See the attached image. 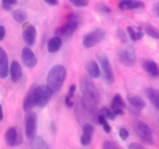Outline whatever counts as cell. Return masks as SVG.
<instances>
[{
    "mask_svg": "<svg viewBox=\"0 0 159 149\" xmlns=\"http://www.w3.org/2000/svg\"><path fill=\"white\" fill-rule=\"evenodd\" d=\"M79 87L82 93V106L84 110L90 113L96 111L100 102V93L93 79L89 74H83L80 78Z\"/></svg>",
    "mask_w": 159,
    "mask_h": 149,
    "instance_id": "cell-1",
    "label": "cell"
},
{
    "mask_svg": "<svg viewBox=\"0 0 159 149\" xmlns=\"http://www.w3.org/2000/svg\"><path fill=\"white\" fill-rule=\"evenodd\" d=\"M66 68L61 65H56L50 69L47 77V82L54 93H57L63 86L66 79Z\"/></svg>",
    "mask_w": 159,
    "mask_h": 149,
    "instance_id": "cell-2",
    "label": "cell"
},
{
    "mask_svg": "<svg viewBox=\"0 0 159 149\" xmlns=\"http://www.w3.org/2000/svg\"><path fill=\"white\" fill-rule=\"evenodd\" d=\"M116 56L120 64L127 68H131L137 62V54L132 45L123 43L116 49Z\"/></svg>",
    "mask_w": 159,
    "mask_h": 149,
    "instance_id": "cell-3",
    "label": "cell"
},
{
    "mask_svg": "<svg viewBox=\"0 0 159 149\" xmlns=\"http://www.w3.org/2000/svg\"><path fill=\"white\" fill-rule=\"evenodd\" d=\"M96 57L101 65L102 71V79L104 82L109 85L113 84V82H115L114 74L107 53L100 50L96 52Z\"/></svg>",
    "mask_w": 159,
    "mask_h": 149,
    "instance_id": "cell-4",
    "label": "cell"
},
{
    "mask_svg": "<svg viewBox=\"0 0 159 149\" xmlns=\"http://www.w3.org/2000/svg\"><path fill=\"white\" fill-rule=\"evenodd\" d=\"M54 93V90L48 84L37 85L35 91H34V99H35L36 106L40 109L44 108L49 103Z\"/></svg>",
    "mask_w": 159,
    "mask_h": 149,
    "instance_id": "cell-5",
    "label": "cell"
},
{
    "mask_svg": "<svg viewBox=\"0 0 159 149\" xmlns=\"http://www.w3.org/2000/svg\"><path fill=\"white\" fill-rule=\"evenodd\" d=\"M134 130L138 138L144 143L150 145L154 144V136L151 127L146 123L136 120L134 123Z\"/></svg>",
    "mask_w": 159,
    "mask_h": 149,
    "instance_id": "cell-6",
    "label": "cell"
},
{
    "mask_svg": "<svg viewBox=\"0 0 159 149\" xmlns=\"http://www.w3.org/2000/svg\"><path fill=\"white\" fill-rule=\"evenodd\" d=\"M106 35V31L102 28L96 27L90 32L86 33L82 38L83 46L87 49L94 47L100 43Z\"/></svg>",
    "mask_w": 159,
    "mask_h": 149,
    "instance_id": "cell-7",
    "label": "cell"
},
{
    "mask_svg": "<svg viewBox=\"0 0 159 149\" xmlns=\"http://www.w3.org/2000/svg\"><path fill=\"white\" fill-rule=\"evenodd\" d=\"M77 19V17L73 14L70 15L66 22L55 29L56 35L60 37H68L72 35L79 26V21Z\"/></svg>",
    "mask_w": 159,
    "mask_h": 149,
    "instance_id": "cell-8",
    "label": "cell"
},
{
    "mask_svg": "<svg viewBox=\"0 0 159 149\" xmlns=\"http://www.w3.org/2000/svg\"><path fill=\"white\" fill-rule=\"evenodd\" d=\"M25 136L26 139L31 141L36 136L37 130V116L32 110L26 112L24 119Z\"/></svg>",
    "mask_w": 159,
    "mask_h": 149,
    "instance_id": "cell-9",
    "label": "cell"
},
{
    "mask_svg": "<svg viewBox=\"0 0 159 149\" xmlns=\"http://www.w3.org/2000/svg\"><path fill=\"white\" fill-rule=\"evenodd\" d=\"M127 100L130 103L129 110L130 113L134 114L135 116H140L141 110L145 108L146 102L141 96L134 94H128L127 96Z\"/></svg>",
    "mask_w": 159,
    "mask_h": 149,
    "instance_id": "cell-10",
    "label": "cell"
},
{
    "mask_svg": "<svg viewBox=\"0 0 159 149\" xmlns=\"http://www.w3.org/2000/svg\"><path fill=\"white\" fill-rule=\"evenodd\" d=\"M5 141L6 145L9 147H16L22 144L23 138L19 134L18 130L16 127H11L6 130L5 133Z\"/></svg>",
    "mask_w": 159,
    "mask_h": 149,
    "instance_id": "cell-11",
    "label": "cell"
},
{
    "mask_svg": "<svg viewBox=\"0 0 159 149\" xmlns=\"http://www.w3.org/2000/svg\"><path fill=\"white\" fill-rule=\"evenodd\" d=\"M21 61L25 67L32 69L37 65V58L34 51L30 47H25L23 48L21 52Z\"/></svg>",
    "mask_w": 159,
    "mask_h": 149,
    "instance_id": "cell-12",
    "label": "cell"
},
{
    "mask_svg": "<svg viewBox=\"0 0 159 149\" xmlns=\"http://www.w3.org/2000/svg\"><path fill=\"white\" fill-rule=\"evenodd\" d=\"M37 84H33L30 87L29 90L26 93L23 102V109L24 112H29L34 109V107L36 106L35 99H34V91L37 87Z\"/></svg>",
    "mask_w": 159,
    "mask_h": 149,
    "instance_id": "cell-13",
    "label": "cell"
},
{
    "mask_svg": "<svg viewBox=\"0 0 159 149\" xmlns=\"http://www.w3.org/2000/svg\"><path fill=\"white\" fill-rule=\"evenodd\" d=\"M37 32L35 26L33 24H30L26 27V29L23 30V39L24 43L27 46L32 47L35 44L36 40H37Z\"/></svg>",
    "mask_w": 159,
    "mask_h": 149,
    "instance_id": "cell-14",
    "label": "cell"
},
{
    "mask_svg": "<svg viewBox=\"0 0 159 149\" xmlns=\"http://www.w3.org/2000/svg\"><path fill=\"white\" fill-rule=\"evenodd\" d=\"M94 127L92 124H85L82 127V134L81 135L80 143L83 146H89L93 141Z\"/></svg>",
    "mask_w": 159,
    "mask_h": 149,
    "instance_id": "cell-15",
    "label": "cell"
},
{
    "mask_svg": "<svg viewBox=\"0 0 159 149\" xmlns=\"http://www.w3.org/2000/svg\"><path fill=\"white\" fill-rule=\"evenodd\" d=\"M9 59L7 54L2 47H0V78L5 79L9 74Z\"/></svg>",
    "mask_w": 159,
    "mask_h": 149,
    "instance_id": "cell-16",
    "label": "cell"
},
{
    "mask_svg": "<svg viewBox=\"0 0 159 149\" xmlns=\"http://www.w3.org/2000/svg\"><path fill=\"white\" fill-rule=\"evenodd\" d=\"M9 72H10L11 80L14 83H17L20 81L22 76H23V69L17 61H12L11 63L10 68H9Z\"/></svg>",
    "mask_w": 159,
    "mask_h": 149,
    "instance_id": "cell-17",
    "label": "cell"
},
{
    "mask_svg": "<svg viewBox=\"0 0 159 149\" xmlns=\"http://www.w3.org/2000/svg\"><path fill=\"white\" fill-rule=\"evenodd\" d=\"M85 70L87 74L92 78V79H98L100 76V68L97 62L93 59H89L87 61L85 64Z\"/></svg>",
    "mask_w": 159,
    "mask_h": 149,
    "instance_id": "cell-18",
    "label": "cell"
},
{
    "mask_svg": "<svg viewBox=\"0 0 159 149\" xmlns=\"http://www.w3.org/2000/svg\"><path fill=\"white\" fill-rule=\"evenodd\" d=\"M119 7L122 9H138L145 7V3L141 0H124L120 2Z\"/></svg>",
    "mask_w": 159,
    "mask_h": 149,
    "instance_id": "cell-19",
    "label": "cell"
},
{
    "mask_svg": "<svg viewBox=\"0 0 159 149\" xmlns=\"http://www.w3.org/2000/svg\"><path fill=\"white\" fill-rule=\"evenodd\" d=\"M146 95V97L148 98L151 103L153 105L155 108L159 111V91L152 88V87H148L145 88L144 91Z\"/></svg>",
    "mask_w": 159,
    "mask_h": 149,
    "instance_id": "cell-20",
    "label": "cell"
},
{
    "mask_svg": "<svg viewBox=\"0 0 159 149\" xmlns=\"http://www.w3.org/2000/svg\"><path fill=\"white\" fill-rule=\"evenodd\" d=\"M144 71L152 77H158L159 75V67L158 64L152 60H148L143 63Z\"/></svg>",
    "mask_w": 159,
    "mask_h": 149,
    "instance_id": "cell-21",
    "label": "cell"
},
{
    "mask_svg": "<svg viewBox=\"0 0 159 149\" xmlns=\"http://www.w3.org/2000/svg\"><path fill=\"white\" fill-rule=\"evenodd\" d=\"M62 45V40L58 36L53 37L49 40L48 43V51L49 53L54 54L60 50Z\"/></svg>",
    "mask_w": 159,
    "mask_h": 149,
    "instance_id": "cell-22",
    "label": "cell"
},
{
    "mask_svg": "<svg viewBox=\"0 0 159 149\" xmlns=\"http://www.w3.org/2000/svg\"><path fill=\"white\" fill-rule=\"evenodd\" d=\"M31 148L32 149H48L49 145L41 136H35L31 140Z\"/></svg>",
    "mask_w": 159,
    "mask_h": 149,
    "instance_id": "cell-23",
    "label": "cell"
},
{
    "mask_svg": "<svg viewBox=\"0 0 159 149\" xmlns=\"http://www.w3.org/2000/svg\"><path fill=\"white\" fill-rule=\"evenodd\" d=\"M12 16L16 22L19 23H23L26 22L28 19V15L23 9H17L12 11Z\"/></svg>",
    "mask_w": 159,
    "mask_h": 149,
    "instance_id": "cell-24",
    "label": "cell"
},
{
    "mask_svg": "<svg viewBox=\"0 0 159 149\" xmlns=\"http://www.w3.org/2000/svg\"><path fill=\"white\" fill-rule=\"evenodd\" d=\"M126 106V104L120 94L116 93L113 97V101L111 102V108L113 110H117V109H124Z\"/></svg>",
    "mask_w": 159,
    "mask_h": 149,
    "instance_id": "cell-25",
    "label": "cell"
},
{
    "mask_svg": "<svg viewBox=\"0 0 159 149\" xmlns=\"http://www.w3.org/2000/svg\"><path fill=\"white\" fill-rule=\"evenodd\" d=\"M127 33L129 34V37L130 38V40L132 41H137V40H141V39L144 37V33L141 32V31H138L136 32L135 29H134L133 26H129L127 27Z\"/></svg>",
    "mask_w": 159,
    "mask_h": 149,
    "instance_id": "cell-26",
    "label": "cell"
},
{
    "mask_svg": "<svg viewBox=\"0 0 159 149\" xmlns=\"http://www.w3.org/2000/svg\"><path fill=\"white\" fill-rule=\"evenodd\" d=\"M144 31L148 36L155 40H159V29L153 25L148 24L144 27Z\"/></svg>",
    "mask_w": 159,
    "mask_h": 149,
    "instance_id": "cell-27",
    "label": "cell"
},
{
    "mask_svg": "<svg viewBox=\"0 0 159 149\" xmlns=\"http://www.w3.org/2000/svg\"><path fill=\"white\" fill-rule=\"evenodd\" d=\"M99 114H102L106 116L108 119L111 120H116V115L115 114L113 110H110V109L107 108V107H103V108L100 109V110L99 111Z\"/></svg>",
    "mask_w": 159,
    "mask_h": 149,
    "instance_id": "cell-28",
    "label": "cell"
},
{
    "mask_svg": "<svg viewBox=\"0 0 159 149\" xmlns=\"http://www.w3.org/2000/svg\"><path fill=\"white\" fill-rule=\"evenodd\" d=\"M96 9L99 12H101V13L103 14H110L112 12V9L107 5L104 4L102 2L97 3L96 5Z\"/></svg>",
    "mask_w": 159,
    "mask_h": 149,
    "instance_id": "cell-29",
    "label": "cell"
},
{
    "mask_svg": "<svg viewBox=\"0 0 159 149\" xmlns=\"http://www.w3.org/2000/svg\"><path fill=\"white\" fill-rule=\"evenodd\" d=\"M18 0H2V8L5 11H10L12 7L17 4Z\"/></svg>",
    "mask_w": 159,
    "mask_h": 149,
    "instance_id": "cell-30",
    "label": "cell"
},
{
    "mask_svg": "<svg viewBox=\"0 0 159 149\" xmlns=\"http://www.w3.org/2000/svg\"><path fill=\"white\" fill-rule=\"evenodd\" d=\"M116 35H117V37L119 38L120 41L122 43H127L128 42L127 34H126V33L124 32V30L122 28H117V29H116Z\"/></svg>",
    "mask_w": 159,
    "mask_h": 149,
    "instance_id": "cell-31",
    "label": "cell"
},
{
    "mask_svg": "<svg viewBox=\"0 0 159 149\" xmlns=\"http://www.w3.org/2000/svg\"><path fill=\"white\" fill-rule=\"evenodd\" d=\"M119 145H117L110 140H106L102 143V148L103 149H116L119 148Z\"/></svg>",
    "mask_w": 159,
    "mask_h": 149,
    "instance_id": "cell-32",
    "label": "cell"
},
{
    "mask_svg": "<svg viewBox=\"0 0 159 149\" xmlns=\"http://www.w3.org/2000/svg\"><path fill=\"white\" fill-rule=\"evenodd\" d=\"M68 1L77 7H85L89 4V0H68Z\"/></svg>",
    "mask_w": 159,
    "mask_h": 149,
    "instance_id": "cell-33",
    "label": "cell"
},
{
    "mask_svg": "<svg viewBox=\"0 0 159 149\" xmlns=\"http://www.w3.org/2000/svg\"><path fill=\"white\" fill-rule=\"evenodd\" d=\"M119 136L122 141H126L129 137V132L126 128H120L119 130Z\"/></svg>",
    "mask_w": 159,
    "mask_h": 149,
    "instance_id": "cell-34",
    "label": "cell"
},
{
    "mask_svg": "<svg viewBox=\"0 0 159 149\" xmlns=\"http://www.w3.org/2000/svg\"><path fill=\"white\" fill-rule=\"evenodd\" d=\"M144 147L143 145L135 142L131 143V144H129L128 145H127V148L129 149H143Z\"/></svg>",
    "mask_w": 159,
    "mask_h": 149,
    "instance_id": "cell-35",
    "label": "cell"
},
{
    "mask_svg": "<svg viewBox=\"0 0 159 149\" xmlns=\"http://www.w3.org/2000/svg\"><path fill=\"white\" fill-rule=\"evenodd\" d=\"M75 90H76V85H75V84H72V85H70L69 89H68V96H69L70 98L72 99L73 96H74L75 95Z\"/></svg>",
    "mask_w": 159,
    "mask_h": 149,
    "instance_id": "cell-36",
    "label": "cell"
},
{
    "mask_svg": "<svg viewBox=\"0 0 159 149\" xmlns=\"http://www.w3.org/2000/svg\"><path fill=\"white\" fill-rule=\"evenodd\" d=\"M152 11H153L154 14H155L158 18H159V2H155V4L153 5Z\"/></svg>",
    "mask_w": 159,
    "mask_h": 149,
    "instance_id": "cell-37",
    "label": "cell"
},
{
    "mask_svg": "<svg viewBox=\"0 0 159 149\" xmlns=\"http://www.w3.org/2000/svg\"><path fill=\"white\" fill-rule=\"evenodd\" d=\"M65 104H66V106L68 108H71V107L74 106V102L71 100V98H70L69 96H67L65 98Z\"/></svg>",
    "mask_w": 159,
    "mask_h": 149,
    "instance_id": "cell-38",
    "label": "cell"
},
{
    "mask_svg": "<svg viewBox=\"0 0 159 149\" xmlns=\"http://www.w3.org/2000/svg\"><path fill=\"white\" fill-rule=\"evenodd\" d=\"M6 36V29L3 26H0V41H2Z\"/></svg>",
    "mask_w": 159,
    "mask_h": 149,
    "instance_id": "cell-39",
    "label": "cell"
},
{
    "mask_svg": "<svg viewBox=\"0 0 159 149\" xmlns=\"http://www.w3.org/2000/svg\"><path fill=\"white\" fill-rule=\"evenodd\" d=\"M43 2H46L48 5H49V6H57V5L59 4L58 0H43Z\"/></svg>",
    "mask_w": 159,
    "mask_h": 149,
    "instance_id": "cell-40",
    "label": "cell"
},
{
    "mask_svg": "<svg viewBox=\"0 0 159 149\" xmlns=\"http://www.w3.org/2000/svg\"><path fill=\"white\" fill-rule=\"evenodd\" d=\"M102 127H103V130L106 133H110V132H111V127H110V124H108V122H106L105 124L102 125Z\"/></svg>",
    "mask_w": 159,
    "mask_h": 149,
    "instance_id": "cell-41",
    "label": "cell"
},
{
    "mask_svg": "<svg viewBox=\"0 0 159 149\" xmlns=\"http://www.w3.org/2000/svg\"><path fill=\"white\" fill-rule=\"evenodd\" d=\"M113 112H114V113L116 115V116H117V115H124V110H123V109H117V110H113Z\"/></svg>",
    "mask_w": 159,
    "mask_h": 149,
    "instance_id": "cell-42",
    "label": "cell"
},
{
    "mask_svg": "<svg viewBox=\"0 0 159 149\" xmlns=\"http://www.w3.org/2000/svg\"><path fill=\"white\" fill-rule=\"evenodd\" d=\"M28 2V0H19V3L21 5H25Z\"/></svg>",
    "mask_w": 159,
    "mask_h": 149,
    "instance_id": "cell-43",
    "label": "cell"
},
{
    "mask_svg": "<svg viewBox=\"0 0 159 149\" xmlns=\"http://www.w3.org/2000/svg\"><path fill=\"white\" fill-rule=\"evenodd\" d=\"M3 117H4V116H3V107H2V118H1V121L2 120Z\"/></svg>",
    "mask_w": 159,
    "mask_h": 149,
    "instance_id": "cell-44",
    "label": "cell"
},
{
    "mask_svg": "<svg viewBox=\"0 0 159 149\" xmlns=\"http://www.w3.org/2000/svg\"><path fill=\"white\" fill-rule=\"evenodd\" d=\"M122 1H124V0H122Z\"/></svg>",
    "mask_w": 159,
    "mask_h": 149,
    "instance_id": "cell-45",
    "label": "cell"
}]
</instances>
